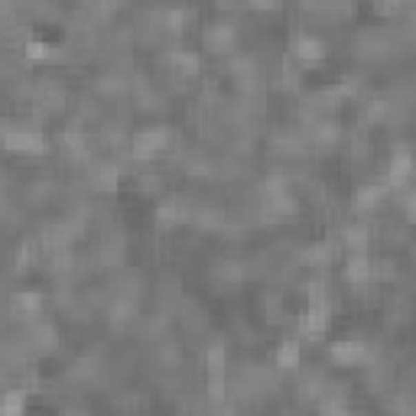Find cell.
I'll list each match as a JSON object with an SVG mask.
<instances>
[{"mask_svg": "<svg viewBox=\"0 0 416 416\" xmlns=\"http://www.w3.org/2000/svg\"><path fill=\"white\" fill-rule=\"evenodd\" d=\"M166 143H169V134L163 127H150V130H137V134H134L130 150H134L137 160H150V156H156Z\"/></svg>", "mask_w": 416, "mask_h": 416, "instance_id": "obj_1", "label": "cell"}, {"mask_svg": "<svg viewBox=\"0 0 416 416\" xmlns=\"http://www.w3.org/2000/svg\"><path fill=\"white\" fill-rule=\"evenodd\" d=\"M3 147L13 153H43L46 140H43L39 130H7L3 134Z\"/></svg>", "mask_w": 416, "mask_h": 416, "instance_id": "obj_2", "label": "cell"}, {"mask_svg": "<svg viewBox=\"0 0 416 416\" xmlns=\"http://www.w3.org/2000/svg\"><path fill=\"white\" fill-rule=\"evenodd\" d=\"M368 355L371 348L364 342H358V338H342V342L332 345V358L338 364H361V361H368Z\"/></svg>", "mask_w": 416, "mask_h": 416, "instance_id": "obj_3", "label": "cell"}, {"mask_svg": "<svg viewBox=\"0 0 416 416\" xmlns=\"http://www.w3.org/2000/svg\"><path fill=\"white\" fill-rule=\"evenodd\" d=\"M325 329H329V309L325 306H312L309 312L300 315V332L306 338H322Z\"/></svg>", "mask_w": 416, "mask_h": 416, "instance_id": "obj_4", "label": "cell"}, {"mask_svg": "<svg viewBox=\"0 0 416 416\" xmlns=\"http://www.w3.org/2000/svg\"><path fill=\"white\" fill-rule=\"evenodd\" d=\"M371 277H374V270H371L368 257H364V254H351V260L345 264V280H348V283H358V287H364Z\"/></svg>", "mask_w": 416, "mask_h": 416, "instance_id": "obj_5", "label": "cell"}, {"mask_svg": "<svg viewBox=\"0 0 416 416\" xmlns=\"http://www.w3.org/2000/svg\"><path fill=\"white\" fill-rule=\"evenodd\" d=\"M293 52H296V59H300V62H306V65H309V62H322L325 46H322V39H315V36H300Z\"/></svg>", "mask_w": 416, "mask_h": 416, "instance_id": "obj_6", "label": "cell"}, {"mask_svg": "<svg viewBox=\"0 0 416 416\" xmlns=\"http://www.w3.org/2000/svg\"><path fill=\"white\" fill-rule=\"evenodd\" d=\"M10 306H13V312L30 315V312H39V306H43V296H39V293H13Z\"/></svg>", "mask_w": 416, "mask_h": 416, "instance_id": "obj_7", "label": "cell"}, {"mask_svg": "<svg viewBox=\"0 0 416 416\" xmlns=\"http://www.w3.org/2000/svg\"><path fill=\"white\" fill-rule=\"evenodd\" d=\"M410 166H413V160H410V153L400 147L397 156H391V183H404L406 176H410Z\"/></svg>", "mask_w": 416, "mask_h": 416, "instance_id": "obj_8", "label": "cell"}, {"mask_svg": "<svg viewBox=\"0 0 416 416\" xmlns=\"http://www.w3.org/2000/svg\"><path fill=\"white\" fill-rule=\"evenodd\" d=\"M277 364L280 368H296V364H300V342L287 338V342L277 348Z\"/></svg>", "mask_w": 416, "mask_h": 416, "instance_id": "obj_9", "label": "cell"}, {"mask_svg": "<svg viewBox=\"0 0 416 416\" xmlns=\"http://www.w3.org/2000/svg\"><path fill=\"white\" fill-rule=\"evenodd\" d=\"M169 62H173L176 69L183 72V75H196V72H198V56H196V52H185V49H176L173 56H169Z\"/></svg>", "mask_w": 416, "mask_h": 416, "instance_id": "obj_10", "label": "cell"}, {"mask_svg": "<svg viewBox=\"0 0 416 416\" xmlns=\"http://www.w3.org/2000/svg\"><path fill=\"white\" fill-rule=\"evenodd\" d=\"M345 244L351 247V254H364V251H368V231H364V228H348Z\"/></svg>", "mask_w": 416, "mask_h": 416, "instance_id": "obj_11", "label": "cell"}, {"mask_svg": "<svg viewBox=\"0 0 416 416\" xmlns=\"http://www.w3.org/2000/svg\"><path fill=\"white\" fill-rule=\"evenodd\" d=\"M384 192H387V189H384L381 183L364 185V189H361V192H358V205H361V208H374V205H377V198H381Z\"/></svg>", "mask_w": 416, "mask_h": 416, "instance_id": "obj_12", "label": "cell"}, {"mask_svg": "<svg viewBox=\"0 0 416 416\" xmlns=\"http://www.w3.org/2000/svg\"><path fill=\"white\" fill-rule=\"evenodd\" d=\"M98 185L107 189V192H114V189H117V166H111V163L101 166V169H98Z\"/></svg>", "mask_w": 416, "mask_h": 416, "instance_id": "obj_13", "label": "cell"}, {"mask_svg": "<svg viewBox=\"0 0 416 416\" xmlns=\"http://www.w3.org/2000/svg\"><path fill=\"white\" fill-rule=\"evenodd\" d=\"M205 361H208V371H211V374L225 371V345H211V351L205 355Z\"/></svg>", "mask_w": 416, "mask_h": 416, "instance_id": "obj_14", "label": "cell"}, {"mask_svg": "<svg viewBox=\"0 0 416 416\" xmlns=\"http://www.w3.org/2000/svg\"><path fill=\"white\" fill-rule=\"evenodd\" d=\"M179 215H183V211H179V205H176V202H163V205L156 208V218H160L163 225H169V221H176Z\"/></svg>", "mask_w": 416, "mask_h": 416, "instance_id": "obj_15", "label": "cell"}, {"mask_svg": "<svg viewBox=\"0 0 416 416\" xmlns=\"http://www.w3.org/2000/svg\"><path fill=\"white\" fill-rule=\"evenodd\" d=\"M329 257H332V244H315V247H312L309 251V260L312 264H329Z\"/></svg>", "mask_w": 416, "mask_h": 416, "instance_id": "obj_16", "label": "cell"}, {"mask_svg": "<svg viewBox=\"0 0 416 416\" xmlns=\"http://www.w3.org/2000/svg\"><path fill=\"white\" fill-rule=\"evenodd\" d=\"M348 406L342 404V400H329V404H322V416H345Z\"/></svg>", "mask_w": 416, "mask_h": 416, "instance_id": "obj_17", "label": "cell"}, {"mask_svg": "<svg viewBox=\"0 0 416 416\" xmlns=\"http://www.w3.org/2000/svg\"><path fill=\"white\" fill-rule=\"evenodd\" d=\"M189 20V13L183 10H173V13H166V23H169V30H183V23Z\"/></svg>", "mask_w": 416, "mask_h": 416, "instance_id": "obj_18", "label": "cell"}, {"mask_svg": "<svg viewBox=\"0 0 416 416\" xmlns=\"http://www.w3.org/2000/svg\"><path fill=\"white\" fill-rule=\"evenodd\" d=\"M26 52H30L33 59H43V56H49L52 49H49L46 43H26Z\"/></svg>", "mask_w": 416, "mask_h": 416, "instance_id": "obj_19", "label": "cell"}, {"mask_svg": "<svg viewBox=\"0 0 416 416\" xmlns=\"http://www.w3.org/2000/svg\"><path fill=\"white\" fill-rule=\"evenodd\" d=\"M33 257H36V244H23V247H20V267H30Z\"/></svg>", "mask_w": 416, "mask_h": 416, "instance_id": "obj_20", "label": "cell"}]
</instances>
